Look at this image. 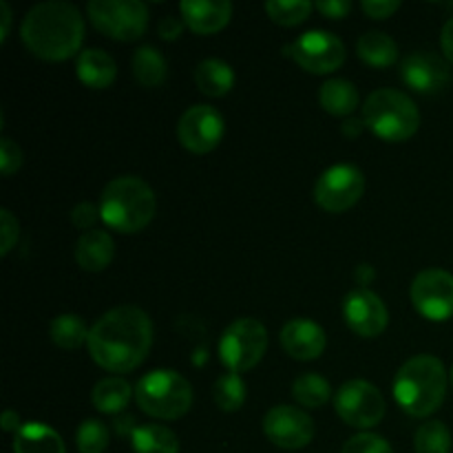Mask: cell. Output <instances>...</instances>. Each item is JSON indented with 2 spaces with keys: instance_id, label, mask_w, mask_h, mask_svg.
<instances>
[{
  "instance_id": "11",
  "label": "cell",
  "mask_w": 453,
  "mask_h": 453,
  "mask_svg": "<svg viewBox=\"0 0 453 453\" xmlns=\"http://www.w3.org/2000/svg\"><path fill=\"white\" fill-rule=\"evenodd\" d=\"M365 193V175L354 164L330 166L314 184V202L327 212H345Z\"/></svg>"
},
{
  "instance_id": "21",
  "label": "cell",
  "mask_w": 453,
  "mask_h": 453,
  "mask_svg": "<svg viewBox=\"0 0 453 453\" xmlns=\"http://www.w3.org/2000/svg\"><path fill=\"white\" fill-rule=\"evenodd\" d=\"M13 453H66L65 441L44 423H27L13 434Z\"/></svg>"
},
{
  "instance_id": "20",
  "label": "cell",
  "mask_w": 453,
  "mask_h": 453,
  "mask_svg": "<svg viewBox=\"0 0 453 453\" xmlns=\"http://www.w3.org/2000/svg\"><path fill=\"white\" fill-rule=\"evenodd\" d=\"M78 78L84 87L88 88H106L115 82L118 75V65L113 58L102 49H84L78 56Z\"/></svg>"
},
{
  "instance_id": "45",
  "label": "cell",
  "mask_w": 453,
  "mask_h": 453,
  "mask_svg": "<svg viewBox=\"0 0 453 453\" xmlns=\"http://www.w3.org/2000/svg\"><path fill=\"white\" fill-rule=\"evenodd\" d=\"M354 277H357V281L361 283V286H367V283H372V279L376 277V273H374V268H372V265L361 264L357 268V273H354Z\"/></svg>"
},
{
  "instance_id": "30",
  "label": "cell",
  "mask_w": 453,
  "mask_h": 453,
  "mask_svg": "<svg viewBox=\"0 0 453 453\" xmlns=\"http://www.w3.org/2000/svg\"><path fill=\"white\" fill-rule=\"evenodd\" d=\"M212 398L221 411L230 414V411L242 410V405L246 403V383H243L242 374L226 372L224 376H219L215 388H212Z\"/></svg>"
},
{
  "instance_id": "1",
  "label": "cell",
  "mask_w": 453,
  "mask_h": 453,
  "mask_svg": "<svg viewBox=\"0 0 453 453\" xmlns=\"http://www.w3.org/2000/svg\"><path fill=\"white\" fill-rule=\"evenodd\" d=\"M88 354L106 372L127 374L146 361L153 345V321L137 305H118L88 332Z\"/></svg>"
},
{
  "instance_id": "4",
  "label": "cell",
  "mask_w": 453,
  "mask_h": 453,
  "mask_svg": "<svg viewBox=\"0 0 453 453\" xmlns=\"http://www.w3.org/2000/svg\"><path fill=\"white\" fill-rule=\"evenodd\" d=\"M157 199L142 177H115L104 186L100 197V217L111 230L135 234L153 221Z\"/></svg>"
},
{
  "instance_id": "39",
  "label": "cell",
  "mask_w": 453,
  "mask_h": 453,
  "mask_svg": "<svg viewBox=\"0 0 453 453\" xmlns=\"http://www.w3.org/2000/svg\"><path fill=\"white\" fill-rule=\"evenodd\" d=\"M317 9L330 20H341L349 13L352 3L349 0H323V3H317Z\"/></svg>"
},
{
  "instance_id": "12",
  "label": "cell",
  "mask_w": 453,
  "mask_h": 453,
  "mask_svg": "<svg viewBox=\"0 0 453 453\" xmlns=\"http://www.w3.org/2000/svg\"><path fill=\"white\" fill-rule=\"evenodd\" d=\"M411 303L427 321L445 323L453 319V274L441 268H427L411 281Z\"/></svg>"
},
{
  "instance_id": "18",
  "label": "cell",
  "mask_w": 453,
  "mask_h": 453,
  "mask_svg": "<svg viewBox=\"0 0 453 453\" xmlns=\"http://www.w3.org/2000/svg\"><path fill=\"white\" fill-rule=\"evenodd\" d=\"M181 20L199 35L217 34L233 18V3L228 0H184L180 4Z\"/></svg>"
},
{
  "instance_id": "24",
  "label": "cell",
  "mask_w": 453,
  "mask_h": 453,
  "mask_svg": "<svg viewBox=\"0 0 453 453\" xmlns=\"http://www.w3.org/2000/svg\"><path fill=\"white\" fill-rule=\"evenodd\" d=\"M319 104L336 118L352 115L358 106V88L349 80L332 78L319 88Z\"/></svg>"
},
{
  "instance_id": "5",
  "label": "cell",
  "mask_w": 453,
  "mask_h": 453,
  "mask_svg": "<svg viewBox=\"0 0 453 453\" xmlns=\"http://www.w3.org/2000/svg\"><path fill=\"white\" fill-rule=\"evenodd\" d=\"M363 122L385 142H405L420 128V111L407 93L379 88L363 104Z\"/></svg>"
},
{
  "instance_id": "25",
  "label": "cell",
  "mask_w": 453,
  "mask_h": 453,
  "mask_svg": "<svg viewBox=\"0 0 453 453\" xmlns=\"http://www.w3.org/2000/svg\"><path fill=\"white\" fill-rule=\"evenodd\" d=\"M357 53L365 65L383 69L398 60V44L394 42L392 35L383 34V31H367L358 38Z\"/></svg>"
},
{
  "instance_id": "38",
  "label": "cell",
  "mask_w": 453,
  "mask_h": 453,
  "mask_svg": "<svg viewBox=\"0 0 453 453\" xmlns=\"http://www.w3.org/2000/svg\"><path fill=\"white\" fill-rule=\"evenodd\" d=\"M361 9L374 20H385L401 9V0H363Z\"/></svg>"
},
{
  "instance_id": "15",
  "label": "cell",
  "mask_w": 453,
  "mask_h": 453,
  "mask_svg": "<svg viewBox=\"0 0 453 453\" xmlns=\"http://www.w3.org/2000/svg\"><path fill=\"white\" fill-rule=\"evenodd\" d=\"M345 323L363 339L380 336L389 326V310L385 301L370 288H357L343 301Z\"/></svg>"
},
{
  "instance_id": "28",
  "label": "cell",
  "mask_w": 453,
  "mask_h": 453,
  "mask_svg": "<svg viewBox=\"0 0 453 453\" xmlns=\"http://www.w3.org/2000/svg\"><path fill=\"white\" fill-rule=\"evenodd\" d=\"M88 327L78 314H60L49 323V336L62 349H78L88 341Z\"/></svg>"
},
{
  "instance_id": "29",
  "label": "cell",
  "mask_w": 453,
  "mask_h": 453,
  "mask_svg": "<svg viewBox=\"0 0 453 453\" xmlns=\"http://www.w3.org/2000/svg\"><path fill=\"white\" fill-rule=\"evenodd\" d=\"M292 396L301 407L319 410L332 398V385L319 374H301L292 385Z\"/></svg>"
},
{
  "instance_id": "23",
  "label": "cell",
  "mask_w": 453,
  "mask_h": 453,
  "mask_svg": "<svg viewBox=\"0 0 453 453\" xmlns=\"http://www.w3.org/2000/svg\"><path fill=\"white\" fill-rule=\"evenodd\" d=\"M135 389L131 388L127 379L122 376H109V379H102L100 383L93 388L91 392V403L100 414H119L128 407L131 396Z\"/></svg>"
},
{
  "instance_id": "8",
  "label": "cell",
  "mask_w": 453,
  "mask_h": 453,
  "mask_svg": "<svg viewBox=\"0 0 453 453\" xmlns=\"http://www.w3.org/2000/svg\"><path fill=\"white\" fill-rule=\"evenodd\" d=\"M87 13L97 31L119 42H135L149 27V7L142 0H91Z\"/></svg>"
},
{
  "instance_id": "6",
  "label": "cell",
  "mask_w": 453,
  "mask_h": 453,
  "mask_svg": "<svg viewBox=\"0 0 453 453\" xmlns=\"http://www.w3.org/2000/svg\"><path fill=\"white\" fill-rule=\"evenodd\" d=\"M135 401L150 418L177 420L193 407V388L180 372L153 370L137 380Z\"/></svg>"
},
{
  "instance_id": "34",
  "label": "cell",
  "mask_w": 453,
  "mask_h": 453,
  "mask_svg": "<svg viewBox=\"0 0 453 453\" xmlns=\"http://www.w3.org/2000/svg\"><path fill=\"white\" fill-rule=\"evenodd\" d=\"M341 453H394V449L383 436L363 432L349 438V441L343 445V451Z\"/></svg>"
},
{
  "instance_id": "26",
  "label": "cell",
  "mask_w": 453,
  "mask_h": 453,
  "mask_svg": "<svg viewBox=\"0 0 453 453\" xmlns=\"http://www.w3.org/2000/svg\"><path fill=\"white\" fill-rule=\"evenodd\" d=\"M135 453H180V441L168 427L157 423L140 425L131 434Z\"/></svg>"
},
{
  "instance_id": "43",
  "label": "cell",
  "mask_w": 453,
  "mask_h": 453,
  "mask_svg": "<svg viewBox=\"0 0 453 453\" xmlns=\"http://www.w3.org/2000/svg\"><path fill=\"white\" fill-rule=\"evenodd\" d=\"M363 127H365V122H363V119L349 118L341 124V131H343L348 137H358L363 133Z\"/></svg>"
},
{
  "instance_id": "7",
  "label": "cell",
  "mask_w": 453,
  "mask_h": 453,
  "mask_svg": "<svg viewBox=\"0 0 453 453\" xmlns=\"http://www.w3.org/2000/svg\"><path fill=\"white\" fill-rule=\"evenodd\" d=\"M268 349V330L259 319L243 317L230 323L219 341V358L230 372L252 370Z\"/></svg>"
},
{
  "instance_id": "33",
  "label": "cell",
  "mask_w": 453,
  "mask_h": 453,
  "mask_svg": "<svg viewBox=\"0 0 453 453\" xmlns=\"http://www.w3.org/2000/svg\"><path fill=\"white\" fill-rule=\"evenodd\" d=\"M75 445L80 453H104L109 447V429L97 418L82 420L75 434Z\"/></svg>"
},
{
  "instance_id": "13",
  "label": "cell",
  "mask_w": 453,
  "mask_h": 453,
  "mask_svg": "<svg viewBox=\"0 0 453 453\" xmlns=\"http://www.w3.org/2000/svg\"><path fill=\"white\" fill-rule=\"evenodd\" d=\"M226 122L215 106L195 104L181 115L177 124V140L186 150L197 155H206L219 146L224 140Z\"/></svg>"
},
{
  "instance_id": "44",
  "label": "cell",
  "mask_w": 453,
  "mask_h": 453,
  "mask_svg": "<svg viewBox=\"0 0 453 453\" xmlns=\"http://www.w3.org/2000/svg\"><path fill=\"white\" fill-rule=\"evenodd\" d=\"M0 12H3V29H0V42H4L9 35V29H12V9H9V4L4 3V0H0Z\"/></svg>"
},
{
  "instance_id": "9",
  "label": "cell",
  "mask_w": 453,
  "mask_h": 453,
  "mask_svg": "<svg viewBox=\"0 0 453 453\" xmlns=\"http://www.w3.org/2000/svg\"><path fill=\"white\" fill-rule=\"evenodd\" d=\"M288 58L310 73L326 75L339 69L345 62V44L332 31L312 29L301 34L295 42L283 49Z\"/></svg>"
},
{
  "instance_id": "37",
  "label": "cell",
  "mask_w": 453,
  "mask_h": 453,
  "mask_svg": "<svg viewBox=\"0 0 453 453\" xmlns=\"http://www.w3.org/2000/svg\"><path fill=\"white\" fill-rule=\"evenodd\" d=\"M102 219L100 217V206H93L91 202H82L71 211V221H73L75 228L87 230L96 226V221Z\"/></svg>"
},
{
  "instance_id": "22",
  "label": "cell",
  "mask_w": 453,
  "mask_h": 453,
  "mask_svg": "<svg viewBox=\"0 0 453 453\" xmlns=\"http://www.w3.org/2000/svg\"><path fill=\"white\" fill-rule=\"evenodd\" d=\"M195 84L208 97H224L234 87V69L219 58H206L195 69Z\"/></svg>"
},
{
  "instance_id": "10",
  "label": "cell",
  "mask_w": 453,
  "mask_h": 453,
  "mask_svg": "<svg viewBox=\"0 0 453 453\" xmlns=\"http://www.w3.org/2000/svg\"><path fill=\"white\" fill-rule=\"evenodd\" d=\"M334 410L345 425L354 429H372L383 420L385 398L376 385L354 379L339 388Z\"/></svg>"
},
{
  "instance_id": "19",
  "label": "cell",
  "mask_w": 453,
  "mask_h": 453,
  "mask_svg": "<svg viewBox=\"0 0 453 453\" xmlns=\"http://www.w3.org/2000/svg\"><path fill=\"white\" fill-rule=\"evenodd\" d=\"M115 255V243L106 230H88L75 243V261L87 273H102L111 265Z\"/></svg>"
},
{
  "instance_id": "27",
  "label": "cell",
  "mask_w": 453,
  "mask_h": 453,
  "mask_svg": "<svg viewBox=\"0 0 453 453\" xmlns=\"http://www.w3.org/2000/svg\"><path fill=\"white\" fill-rule=\"evenodd\" d=\"M133 75L137 82L146 88H155L164 84L168 75L166 58L157 51L155 47H140L133 56Z\"/></svg>"
},
{
  "instance_id": "36",
  "label": "cell",
  "mask_w": 453,
  "mask_h": 453,
  "mask_svg": "<svg viewBox=\"0 0 453 453\" xmlns=\"http://www.w3.org/2000/svg\"><path fill=\"white\" fill-rule=\"evenodd\" d=\"M0 233H3V248H0V255H9L13 248V243L18 242V234H20V224H18L16 217L12 215V211L3 208L0 211Z\"/></svg>"
},
{
  "instance_id": "14",
  "label": "cell",
  "mask_w": 453,
  "mask_h": 453,
  "mask_svg": "<svg viewBox=\"0 0 453 453\" xmlns=\"http://www.w3.org/2000/svg\"><path fill=\"white\" fill-rule=\"evenodd\" d=\"M314 420L299 407L277 405L264 416L265 438L279 449H303L314 441Z\"/></svg>"
},
{
  "instance_id": "41",
  "label": "cell",
  "mask_w": 453,
  "mask_h": 453,
  "mask_svg": "<svg viewBox=\"0 0 453 453\" xmlns=\"http://www.w3.org/2000/svg\"><path fill=\"white\" fill-rule=\"evenodd\" d=\"M441 47H442V53H445L447 62H451L453 65V18H449V20L445 22V27H442Z\"/></svg>"
},
{
  "instance_id": "32",
  "label": "cell",
  "mask_w": 453,
  "mask_h": 453,
  "mask_svg": "<svg viewBox=\"0 0 453 453\" xmlns=\"http://www.w3.org/2000/svg\"><path fill=\"white\" fill-rule=\"evenodd\" d=\"M314 4L310 0H270L265 3V13L270 20L283 27H296L312 13Z\"/></svg>"
},
{
  "instance_id": "31",
  "label": "cell",
  "mask_w": 453,
  "mask_h": 453,
  "mask_svg": "<svg viewBox=\"0 0 453 453\" xmlns=\"http://www.w3.org/2000/svg\"><path fill=\"white\" fill-rule=\"evenodd\" d=\"M416 453H449L451 451V432L441 420H429L420 425L414 436Z\"/></svg>"
},
{
  "instance_id": "16",
  "label": "cell",
  "mask_w": 453,
  "mask_h": 453,
  "mask_svg": "<svg viewBox=\"0 0 453 453\" xmlns=\"http://www.w3.org/2000/svg\"><path fill=\"white\" fill-rule=\"evenodd\" d=\"M401 78L411 91L434 96L449 84L451 69L438 53L414 51L403 60Z\"/></svg>"
},
{
  "instance_id": "35",
  "label": "cell",
  "mask_w": 453,
  "mask_h": 453,
  "mask_svg": "<svg viewBox=\"0 0 453 453\" xmlns=\"http://www.w3.org/2000/svg\"><path fill=\"white\" fill-rule=\"evenodd\" d=\"M20 164H22L20 146H18L13 140H9V137H3V140H0V171H3V175L4 177L13 175V173L20 168Z\"/></svg>"
},
{
  "instance_id": "40",
  "label": "cell",
  "mask_w": 453,
  "mask_h": 453,
  "mask_svg": "<svg viewBox=\"0 0 453 453\" xmlns=\"http://www.w3.org/2000/svg\"><path fill=\"white\" fill-rule=\"evenodd\" d=\"M184 27H186V22L181 20V18L166 16L159 20L157 34L162 40H177L181 34H184Z\"/></svg>"
},
{
  "instance_id": "17",
  "label": "cell",
  "mask_w": 453,
  "mask_h": 453,
  "mask_svg": "<svg viewBox=\"0 0 453 453\" xmlns=\"http://www.w3.org/2000/svg\"><path fill=\"white\" fill-rule=\"evenodd\" d=\"M281 348L295 361H314L326 352V330L310 319H290L281 327Z\"/></svg>"
},
{
  "instance_id": "2",
  "label": "cell",
  "mask_w": 453,
  "mask_h": 453,
  "mask_svg": "<svg viewBox=\"0 0 453 453\" xmlns=\"http://www.w3.org/2000/svg\"><path fill=\"white\" fill-rule=\"evenodd\" d=\"M20 35L35 58L49 62L69 60L84 40V18L78 7L65 0H47L27 12Z\"/></svg>"
},
{
  "instance_id": "46",
  "label": "cell",
  "mask_w": 453,
  "mask_h": 453,
  "mask_svg": "<svg viewBox=\"0 0 453 453\" xmlns=\"http://www.w3.org/2000/svg\"><path fill=\"white\" fill-rule=\"evenodd\" d=\"M451 383H453V367H451Z\"/></svg>"
},
{
  "instance_id": "42",
  "label": "cell",
  "mask_w": 453,
  "mask_h": 453,
  "mask_svg": "<svg viewBox=\"0 0 453 453\" xmlns=\"http://www.w3.org/2000/svg\"><path fill=\"white\" fill-rule=\"evenodd\" d=\"M0 425H3V429L4 432H9V434H18L20 432V416H18V411H13V410H7L3 414V418H0Z\"/></svg>"
},
{
  "instance_id": "3",
  "label": "cell",
  "mask_w": 453,
  "mask_h": 453,
  "mask_svg": "<svg viewBox=\"0 0 453 453\" xmlns=\"http://www.w3.org/2000/svg\"><path fill=\"white\" fill-rule=\"evenodd\" d=\"M447 396V370L432 354H418L401 365L394 379V398L414 418H427Z\"/></svg>"
}]
</instances>
